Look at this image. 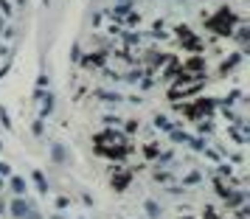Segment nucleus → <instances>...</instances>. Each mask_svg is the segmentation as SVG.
Wrapping results in <instances>:
<instances>
[{
  "mask_svg": "<svg viewBox=\"0 0 250 219\" xmlns=\"http://www.w3.org/2000/svg\"><path fill=\"white\" fill-rule=\"evenodd\" d=\"M188 81H191V76H188V73H180V79H177V84H180V87H186Z\"/></svg>",
  "mask_w": 250,
  "mask_h": 219,
  "instance_id": "16",
  "label": "nucleus"
},
{
  "mask_svg": "<svg viewBox=\"0 0 250 219\" xmlns=\"http://www.w3.org/2000/svg\"><path fill=\"white\" fill-rule=\"evenodd\" d=\"M155 127H158V129H166V132H169L171 124H169V118H166V116H158V118H155Z\"/></svg>",
  "mask_w": 250,
  "mask_h": 219,
  "instance_id": "11",
  "label": "nucleus"
},
{
  "mask_svg": "<svg viewBox=\"0 0 250 219\" xmlns=\"http://www.w3.org/2000/svg\"><path fill=\"white\" fill-rule=\"evenodd\" d=\"M0 121H3V127L6 129H12V118H9V113H6L3 107H0Z\"/></svg>",
  "mask_w": 250,
  "mask_h": 219,
  "instance_id": "12",
  "label": "nucleus"
},
{
  "mask_svg": "<svg viewBox=\"0 0 250 219\" xmlns=\"http://www.w3.org/2000/svg\"><path fill=\"white\" fill-rule=\"evenodd\" d=\"M203 68H205V59L203 57H191L188 62H186V70H188V73H200Z\"/></svg>",
  "mask_w": 250,
  "mask_h": 219,
  "instance_id": "4",
  "label": "nucleus"
},
{
  "mask_svg": "<svg viewBox=\"0 0 250 219\" xmlns=\"http://www.w3.org/2000/svg\"><path fill=\"white\" fill-rule=\"evenodd\" d=\"M144 211H146L149 219H160V205L155 199H146V202H144Z\"/></svg>",
  "mask_w": 250,
  "mask_h": 219,
  "instance_id": "5",
  "label": "nucleus"
},
{
  "mask_svg": "<svg viewBox=\"0 0 250 219\" xmlns=\"http://www.w3.org/2000/svg\"><path fill=\"white\" fill-rule=\"evenodd\" d=\"M118 3H129V0H118Z\"/></svg>",
  "mask_w": 250,
  "mask_h": 219,
  "instance_id": "24",
  "label": "nucleus"
},
{
  "mask_svg": "<svg viewBox=\"0 0 250 219\" xmlns=\"http://www.w3.org/2000/svg\"><path fill=\"white\" fill-rule=\"evenodd\" d=\"M3 214H6V202H3V199H0V217H3Z\"/></svg>",
  "mask_w": 250,
  "mask_h": 219,
  "instance_id": "20",
  "label": "nucleus"
},
{
  "mask_svg": "<svg viewBox=\"0 0 250 219\" xmlns=\"http://www.w3.org/2000/svg\"><path fill=\"white\" fill-rule=\"evenodd\" d=\"M51 158H54V163H65V146L62 143H54V149H51Z\"/></svg>",
  "mask_w": 250,
  "mask_h": 219,
  "instance_id": "7",
  "label": "nucleus"
},
{
  "mask_svg": "<svg viewBox=\"0 0 250 219\" xmlns=\"http://www.w3.org/2000/svg\"><path fill=\"white\" fill-rule=\"evenodd\" d=\"M31 211V202L25 197H14L12 202H6V214H12V219H23Z\"/></svg>",
  "mask_w": 250,
  "mask_h": 219,
  "instance_id": "1",
  "label": "nucleus"
},
{
  "mask_svg": "<svg viewBox=\"0 0 250 219\" xmlns=\"http://www.w3.org/2000/svg\"><path fill=\"white\" fill-rule=\"evenodd\" d=\"M0 194H3V177H0Z\"/></svg>",
  "mask_w": 250,
  "mask_h": 219,
  "instance_id": "23",
  "label": "nucleus"
},
{
  "mask_svg": "<svg viewBox=\"0 0 250 219\" xmlns=\"http://www.w3.org/2000/svg\"><path fill=\"white\" fill-rule=\"evenodd\" d=\"M99 99H107V101H121V96H115V93H99Z\"/></svg>",
  "mask_w": 250,
  "mask_h": 219,
  "instance_id": "14",
  "label": "nucleus"
},
{
  "mask_svg": "<svg viewBox=\"0 0 250 219\" xmlns=\"http://www.w3.org/2000/svg\"><path fill=\"white\" fill-rule=\"evenodd\" d=\"M0 149H3V143H0Z\"/></svg>",
  "mask_w": 250,
  "mask_h": 219,
  "instance_id": "25",
  "label": "nucleus"
},
{
  "mask_svg": "<svg viewBox=\"0 0 250 219\" xmlns=\"http://www.w3.org/2000/svg\"><path fill=\"white\" fill-rule=\"evenodd\" d=\"M51 110H54V96L48 93V96H42V116H48Z\"/></svg>",
  "mask_w": 250,
  "mask_h": 219,
  "instance_id": "10",
  "label": "nucleus"
},
{
  "mask_svg": "<svg viewBox=\"0 0 250 219\" xmlns=\"http://www.w3.org/2000/svg\"><path fill=\"white\" fill-rule=\"evenodd\" d=\"M9 188L14 191V197H23V194H28V185H25V180H23V177H12V180H9Z\"/></svg>",
  "mask_w": 250,
  "mask_h": 219,
  "instance_id": "2",
  "label": "nucleus"
},
{
  "mask_svg": "<svg viewBox=\"0 0 250 219\" xmlns=\"http://www.w3.org/2000/svg\"><path fill=\"white\" fill-rule=\"evenodd\" d=\"M51 219H65V217H62V214H54V217H51Z\"/></svg>",
  "mask_w": 250,
  "mask_h": 219,
  "instance_id": "22",
  "label": "nucleus"
},
{
  "mask_svg": "<svg viewBox=\"0 0 250 219\" xmlns=\"http://www.w3.org/2000/svg\"><path fill=\"white\" fill-rule=\"evenodd\" d=\"M23 219H42V214H37L34 208H31V211H28V214H25V217H23Z\"/></svg>",
  "mask_w": 250,
  "mask_h": 219,
  "instance_id": "18",
  "label": "nucleus"
},
{
  "mask_svg": "<svg viewBox=\"0 0 250 219\" xmlns=\"http://www.w3.org/2000/svg\"><path fill=\"white\" fill-rule=\"evenodd\" d=\"M31 180L37 183L40 194H48V183H45V177H42V172H34V174H31Z\"/></svg>",
  "mask_w": 250,
  "mask_h": 219,
  "instance_id": "8",
  "label": "nucleus"
},
{
  "mask_svg": "<svg viewBox=\"0 0 250 219\" xmlns=\"http://www.w3.org/2000/svg\"><path fill=\"white\" fill-rule=\"evenodd\" d=\"M225 202H228V208L245 205V191H233V194H225Z\"/></svg>",
  "mask_w": 250,
  "mask_h": 219,
  "instance_id": "3",
  "label": "nucleus"
},
{
  "mask_svg": "<svg viewBox=\"0 0 250 219\" xmlns=\"http://www.w3.org/2000/svg\"><path fill=\"white\" fill-rule=\"evenodd\" d=\"M146 158H158V146H146Z\"/></svg>",
  "mask_w": 250,
  "mask_h": 219,
  "instance_id": "19",
  "label": "nucleus"
},
{
  "mask_svg": "<svg viewBox=\"0 0 250 219\" xmlns=\"http://www.w3.org/2000/svg\"><path fill=\"white\" fill-rule=\"evenodd\" d=\"M183 183H188V185L200 183V172H191V174H186V180H183Z\"/></svg>",
  "mask_w": 250,
  "mask_h": 219,
  "instance_id": "13",
  "label": "nucleus"
},
{
  "mask_svg": "<svg viewBox=\"0 0 250 219\" xmlns=\"http://www.w3.org/2000/svg\"><path fill=\"white\" fill-rule=\"evenodd\" d=\"M124 14H129V6H126V3H115V9H113V14H110V17H115V20H121Z\"/></svg>",
  "mask_w": 250,
  "mask_h": 219,
  "instance_id": "9",
  "label": "nucleus"
},
{
  "mask_svg": "<svg viewBox=\"0 0 250 219\" xmlns=\"http://www.w3.org/2000/svg\"><path fill=\"white\" fill-rule=\"evenodd\" d=\"M12 174V166L9 163H0V177H9Z\"/></svg>",
  "mask_w": 250,
  "mask_h": 219,
  "instance_id": "15",
  "label": "nucleus"
},
{
  "mask_svg": "<svg viewBox=\"0 0 250 219\" xmlns=\"http://www.w3.org/2000/svg\"><path fill=\"white\" fill-rule=\"evenodd\" d=\"M3 25H6V20H3V17H0V34H3Z\"/></svg>",
  "mask_w": 250,
  "mask_h": 219,
  "instance_id": "21",
  "label": "nucleus"
},
{
  "mask_svg": "<svg viewBox=\"0 0 250 219\" xmlns=\"http://www.w3.org/2000/svg\"><path fill=\"white\" fill-rule=\"evenodd\" d=\"M126 183H129V172H121L118 177L113 174V188H115V191H124Z\"/></svg>",
  "mask_w": 250,
  "mask_h": 219,
  "instance_id": "6",
  "label": "nucleus"
},
{
  "mask_svg": "<svg viewBox=\"0 0 250 219\" xmlns=\"http://www.w3.org/2000/svg\"><path fill=\"white\" fill-rule=\"evenodd\" d=\"M248 28H239V37H236V40H239V42H248Z\"/></svg>",
  "mask_w": 250,
  "mask_h": 219,
  "instance_id": "17",
  "label": "nucleus"
}]
</instances>
